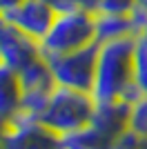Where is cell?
I'll list each match as a JSON object with an SVG mask.
<instances>
[{
    "label": "cell",
    "instance_id": "cell-1",
    "mask_svg": "<svg viewBox=\"0 0 147 149\" xmlns=\"http://www.w3.org/2000/svg\"><path fill=\"white\" fill-rule=\"evenodd\" d=\"M134 38L136 36H125L118 40L98 42L96 74H94V87H92V96L96 102L120 100L123 91L134 80L132 78Z\"/></svg>",
    "mask_w": 147,
    "mask_h": 149
},
{
    "label": "cell",
    "instance_id": "cell-10",
    "mask_svg": "<svg viewBox=\"0 0 147 149\" xmlns=\"http://www.w3.org/2000/svg\"><path fill=\"white\" fill-rule=\"evenodd\" d=\"M94 36H96V42H107V40H118L136 33L129 13L94 11Z\"/></svg>",
    "mask_w": 147,
    "mask_h": 149
},
{
    "label": "cell",
    "instance_id": "cell-21",
    "mask_svg": "<svg viewBox=\"0 0 147 149\" xmlns=\"http://www.w3.org/2000/svg\"><path fill=\"white\" fill-rule=\"evenodd\" d=\"M58 149H62V147H58Z\"/></svg>",
    "mask_w": 147,
    "mask_h": 149
},
{
    "label": "cell",
    "instance_id": "cell-5",
    "mask_svg": "<svg viewBox=\"0 0 147 149\" xmlns=\"http://www.w3.org/2000/svg\"><path fill=\"white\" fill-rule=\"evenodd\" d=\"M60 138L49 131L40 118L18 111L7 120L0 136V149H58Z\"/></svg>",
    "mask_w": 147,
    "mask_h": 149
},
{
    "label": "cell",
    "instance_id": "cell-6",
    "mask_svg": "<svg viewBox=\"0 0 147 149\" xmlns=\"http://www.w3.org/2000/svg\"><path fill=\"white\" fill-rule=\"evenodd\" d=\"M20 87H22V100H20V111L31 113L40 118L45 107L49 102V96L56 89V78L51 74V67L43 56L38 60L29 62L27 67L18 71Z\"/></svg>",
    "mask_w": 147,
    "mask_h": 149
},
{
    "label": "cell",
    "instance_id": "cell-11",
    "mask_svg": "<svg viewBox=\"0 0 147 149\" xmlns=\"http://www.w3.org/2000/svg\"><path fill=\"white\" fill-rule=\"evenodd\" d=\"M20 100H22V87L18 71L0 62V118L9 120L13 113H18Z\"/></svg>",
    "mask_w": 147,
    "mask_h": 149
},
{
    "label": "cell",
    "instance_id": "cell-13",
    "mask_svg": "<svg viewBox=\"0 0 147 149\" xmlns=\"http://www.w3.org/2000/svg\"><path fill=\"white\" fill-rule=\"evenodd\" d=\"M132 78L147 96V33L134 38V58H132Z\"/></svg>",
    "mask_w": 147,
    "mask_h": 149
},
{
    "label": "cell",
    "instance_id": "cell-18",
    "mask_svg": "<svg viewBox=\"0 0 147 149\" xmlns=\"http://www.w3.org/2000/svg\"><path fill=\"white\" fill-rule=\"evenodd\" d=\"M20 0H0V16H5L7 11H11Z\"/></svg>",
    "mask_w": 147,
    "mask_h": 149
},
{
    "label": "cell",
    "instance_id": "cell-7",
    "mask_svg": "<svg viewBox=\"0 0 147 149\" xmlns=\"http://www.w3.org/2000/svg\"><path fill=\"white\" fill-rule=\"evenodd\" d=\"M40 56H43L40 42L0 16V62L20 71Z\"/></svg>",
    "mask_w": 147,
    "mask_h": 149
},
{
    "label": "cell",
    "instance_id": "cell-20",
    "mask_svg": "<svg viewBox=\"0 0 147 149\" xmlns=\"http://www.w3.org/2000/svg\"><path fill=\"white\" fill-rule=\"evenodd\" d=\"M5 127H7V120H5V118H0V134L5 131Z\"/></svg>",
    "mask_w": 147,
    "mask_h": 149
},
{
    "label": "cell",
    "instance_id": "cell-2",
    "mask_svg": "<svg viewBox=\"0 0 147 149\" xmlns=\"http://www.w3.org/2000/svg\"><path fill=\"white\" fill-rule=\"evenodd\" d=\"M94 109H96V100L89 91H78V89L56 85L45 111L40 113V123L60 138L89 125Z\"/></svg>",
    "mask_w": 147,
    "mask_h": 149
},
{
    "label": "cell",
    "instance_id": "cell-12",
    "mask_svg": "<svg viewBox=\"0 0 147 149\" xmlns=\"http://www.w3.org/2000/svg\"><path fill=\"white\" fill-rule=\"evenodd\" d=\"M114 138L107 136L105 131L94 127L92 123L80 127V129L60 136V147L62 149H111L114 147Z\"/></svg>",
    "mask_w": 147,
    "mask_h": 149
},
{
    "label": "cell",
    "instance_id": "cell-9",
    "mask_svg": "<svg viewBox=\"0 0 147 149\" xmlns=\"http://www.w3.org/2000/svg\"><path fill=\"white\" fill-rule=\"evenodd\" d=\"M129 113H132V105L123 102V100L96 102V109H94V116L89 123L116 140L129 129Z\"/></svg>",
    "mask_w": 147,
    "mask_h": 149
},
{
    "label": "cell",
    "instance_id": "cell-3",
    "mask_svg": "<svg viewBox=\"0 0 147 149\" xmlns=\"http://www.w3.org/2000/svg\"><path fill=\"white\" fill-rule=\"evenodd\" d=\"M96 42L94 36V11L87 9H67L58 11L51 29L40 40L43 58H54L60 54H69L80 47Z\"/></svg>",
    "mask_w": 147,
    "mask_h": 149
},
{
    "label": "cell",
    "instance_id": "cell-19",
    "mask_svg": "<svg viewBox=\"0 0 147 149\" xmlns=\"http://www.w3.org/2000/svg\"><path fill=\"white\" fill-rule=\"evenodd\" d=\"M134 5H136V7H141V9H145V11H147V0H136Z\"/></svg>",
    "mask_w": 147,
    "mask_h": 149
},
{
    "label": "cell",
    "instance_id": "cell-15",
    "mask_svg": "<svg viewBox=\"0 0 147 149\" xmlns=\"http://www.w3.org/2000/svg\"><path fill=\"white\" fill-rule=\"evenodd\" d=\"M111 149H147V138H143L136 131L127 129L123 136L116 138V143H114Z\"/></svg>",
    "mask_w": 147,
    "mask_h": 149
},
{
    "label": "cell",
    "instance_id": "cell-4",
    "mask_svg": "<svg viewBox=\"0 0 147 149\" xmlns=\"http://www.w3.org/2000/svg\"><path fill=\"white\" fill-rule=\"evenodd\" d=\"M96 56H98V42H92L76 51L60 54V56H54V58H45V60L51 67L56 85L92 93L94 74H96Z\"/></svg>",
    "mask_w": 147,
    "mask_h": 149
},
{
    "label": "cell",
    "instance_id": "cell-16",
    "mask_svg": "<svg viewBox=\"0 0 147 149\" xmlns=\"http://www.w3.org/2000/svg\"><path fill=\"white\" fill-rule=\"evenodd\" d=\"M136 0H98L96 11H107V13H129L134 9Z\"/></svg>",
    "mask_w": 147,
    "mask_h": 149
},
{
    "label": "cell",
    "instance_id": "cell-14",
    "mask_svg": "<svg viewBox=\"0 0 147 149\" xmlns=\"http://www.w3.org/2000/svg\"><path fill=\"white\" fill-rule=\"evenodd\" d=\"M129 129L136 131L138 136L147 138V96H143L136 105H132V113H129Z\"/></svg>",
    "mask_w": 147,
    "mask_h": 149
},
{
    "label": "cell",
    "instance_id": "cell-8",
    "mask_svg": "<svg viewBox=\"0 0 147 149\" xmlns=\"http://www.w3.org/2000/svg\"><path fill=\"white\" fill-rule=\"evenodd\" d=\"M56 9L45 0H20L11 11H7L2 18L9 20L11 25H16L20 31H24L27 36L34 40H43L47 36V31L51 29L56 20Z\"/></svg>",
    "mask_w": 147,
    "mask_h": 149
},
{
    "label": "cell",
    "instance_id": "cell-17",
    "mask_svg": "<svg viewBox=\"0 0 147 149\" xmlns=\"http://www.w3.org/2000/svg\"><path fill=\"white\" fill-rule=\"evenodd\" d=\"M69 2L78 9H87V11H96L98 7V0H69Z\"/></svg>",
    "mask_w": 147,
    "mask_h": 149
}]
</instances>
